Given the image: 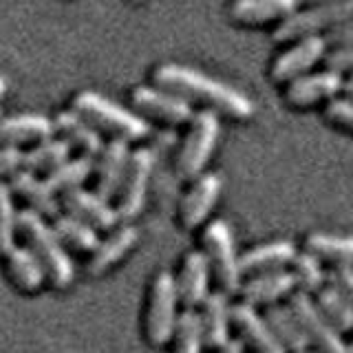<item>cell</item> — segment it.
Wrapping results in <instances>:
<instances>
[{"label": "cell", "mask_w": 353, "mask_h": 353, "mask_svg": "<svg viewBox=\"0 0 353 353\" xmlns=\"http://www.w3.org/2000/svg\"><path fill=\"white\" fill-rule=\"evenodd\" d=\"M53 230L60 236L64 245H69L77 252H93L99 245L97 230L84 223L82 219L73 214H58L53 219Z\"/></svg>", "instance_id": "29"}, {"label": "cell", "mask_w": 353, "mask_h": 353, "mask_svg": "<svg viewBox=\"0 0 353 353\" xmlns=\"http://www.w3.org/2000/svg\"><path fill=\"white\" fill-rule=\"evenodd\" d=\"M75 113H80L84 119L91 121L93 126L110 132L117 139L124 141H139L150 132V126L146 119L130 113V110L121 108L119 104L110 102V99L97 95L93 91H82L73 99Z\"/></svg>", "instance_id": "3"}, {"label": "cell", "mask_w": 353, "mask_h": 353, "mask_svg": "<svg viewBox=\"0 0 353 353\" xmlns=\"http://www.w3.org/2000/svg\"><path fill=\"white\" fill-rule=\"evenodd\" d=\"M152 77L154 84L163 91H170L183 99H196L212 108L214 113H223L232 119H250L254 115V104L248 95L201 71L179 64H163Z\"/></svg>", "instance_id": "1"}, {"label": "cell", "mask_w": 353, "mask_h": 353, "mask_svg": "<svg viewBox=\"0 0 353 353\" xmlns=\"http://www.w3.org/2000/svg\"><path fill=\"white\" fill-rule=\"evenodd\" d=\"M342 93H345L347 99H351V102H353V77H347V80H345V86H342Z\"/></svg>", "instance_id": "42"}, {"label": "cell", "mask_w": 353, "mask_h": 353, "mask_svg": "<svg viewBox=\"0 0 353 353\" xmlns=\"http://www.w3.org/2000/svg\"><path fill=\"white\" fill-rule=\"evenodd\" d=\"M347 349H349V353H353V338H351V342L347 345Z\"/></svg>", "instance_id": "46"}, {"label": "cell", "mask_w": 353, "mask_h": 353, "mask_svg": "<svg viewBox=\"0 0 353 353\" xmlns=\"http://www.w3.org/2000/svg\"><path fill=\"white\" fill-rule=\"evenodd\" d=\"M176 318H179V294H176V283L170 272H159L154 276L148 294L146 305V338L150 345L163 347L172 340Z\"/></svg>", "instance_id": "5"}, {"label": "cell", "mask_w": 353, "mask_h": 353, "mask_svg": "<svg viewBox=\"0 0 353 353\" xmlns=\"http://www.w3.org/2000/svg\"><path fill=\"white\" fill-rule=\"evenodd\" d=\"M71 154V146L64 139H44L38 141L31 150L25 152V170L29 172H51L64 163Z\"/></svg>", "instance_id": "31"}, {"label": "cell", "mask_w": 353, "mask_h": 353, "mask_svg": "<svg viewBox=\"0 0 353 353\" xmlns=\"http://www.w3.org/2000/svg\"><path fill=\"white\" fill-rule=\"evenodd\" d=\"M201 325L205 334V347L219 349L230 340V327H232V305L230 298L223 292H210V296L201 305Z\"/></svg>", "instance_id": "22"}, {"label": "cell", "mask_w": 353, "mask_h": 353, "mask_svg": "<svg viewBox=\"0 0 353 353\" xmlns=\"http://www.w3.org/2000/svg\"><path fill=\"white\" fill-rule=\"evenodd\" d=\"M55 124L44 115H14L0 119V143L20 146V143H38L53 137Z\"/></svg>", "instance_id": "25"}, {"label": "cell", "mask_w": 353, "mask_h": 353, "mask_svg": "<svg viewBox=\"0 0 353 353\" xmlns=\"http://www.w3.org/2000/svg\"><path fill=\"white\" fill-rule=\"evenodd\" d=\"M305 250L312 252L320 261H329L331 265H353V236L347 234H325L316 232L305 241Z\"/></svg>", "instance_id": "28"}, {"label": "cell", "mask_w": 353, "mask_h": 353, "mask_svg": "<svg viewBox=\"0 0 353 353\" xmlns=\"http://www.w3.org/2000/svg\"><path fill=\"white\" fill-rule=\"evenodd\" d=\"M216 353H245V345H243L241 340H236V338H230L223 347H219V349H214Z\"/></svg>", "instance_id": "41"}, {"label": "cell", "mask_w": 353, "mask_h": 353, "mask_svg": "<svg viewBox=\"0 0 353 353\" xmlns=\"http://www.w3.org/2000/svg\"><path fill=\"white\" fill-rule=\"evenodd\" d=\"M203 254L210 263V270L219 285V290L232 296L239 294L241 283H243V272H241V256L236 252L234 234L228 221H212L203 230Z\"/></svg>", "instance_id": "4"}, {"label": "cell", "mask_w": 353, "mask_h": 353, "mask_svg": "<svg viewBox=\"0 0 353 353\" xmlns=\"http://www.w3.org/2000/svg\"><path fill=\"white\" fill-rule=\"evenodd\" d=\"M221 124L214 110H201L190 121V130L183 139V146L176 157V172L181 179H196L203 174L205 163L210 161L219 141Z\"/></svg>", "instance_id": "7"}, {"label": "cell", "mask_w": 353, "mask_h": 353, "mask_svg": "<svg viewBox=\"0 0 353 353\" xmlns=\"http://www.w3.org/2000/svg\"><path fill=\"white\" fill-rule=\"evenodd\" d=\"M327 283L353 303V265H334L327 274Z\"/></svg>", "instance_id": "39"}, {"label": "cell", "mask_w": 353, "mask_h": 353, "mask_svg": "<svg viewBox=\"0 0 353 353\" xmlns=\"http://www.w3.org/2000/svg\"><path fill=\"white\" fill-rule=\"evenodd\" d=\"M325 117L338 128H345L353 132V102L347 97H336L331 99L325 108Z\"/></svg>", "instance_id": "36"}, {"label": "cell", "mask_w": 353, "mask_h": 353, "mask_svg": "<svg viewBox=\"0 0 353 353\" xmlns=\"http://www.w3.org/2000/svg\"><path fill=\"white\" fill-rule=\"evenodd\" d=\"M301 9V0H234L230 18L241 27H261L285 22Z\"/></svg>", "instance_id": "18"}, {"label": "cell", "mask_w": 353, "mask_h": 353, "mask_svg": "<svg viewBox=\"0 0 353 353\" xmlns=\"http://www.w3.org/2000/svg\"><path fill=\"white\" fill-rule=\"evenodd\" d=\"M221 190H223V179L219 174L214 172L199 174L181 201V210H179L181 225L185 230H194L201 225L210 216V212H212V208L216 205Z\"/></svg>", "instance_id": "15"}, {"label": "cell", "mask_w": 353, "mask_h": 353, "mask_svg": "<svg viewBox=\"0 0 353 353\" xmlns=\"http://www.w3.org/2000/svg\"><path fill=\"white\" fill-rule=\"evenodd\" d=\"M135 108L143 110L146 115H152L165 124L172 126H181L192 121L194 110L190 102L179 95H174L170 91H163V88H152V86H137L130 95Z\"/></svg>", "instance_id": "12"}, {"label": "cell", "mask_w": 353, "mask_h": 353, "mask_svg": "<svg viewBox=\"0 0 353 353\" xmlns=\"http://www.w3.org/2000/svg\"><path fill=\"white\" fill-rule=\"evenodd\" d=\"M62 205L69 210V214L82 219L95 230H113L117 225V210L97 192H88L82 188H75L62 194Z\"/></svg>", "instance_id": "19"}, {"label": "cell", "mask_w": 353, "mask_h": 353, "mask_svg": "<svg viewBox=\"0 0 353 353\" xmlns=\"http://www.w3.org/2000/svg\"><path fill=\"white\" fill-rule=\"evenodd\" d=\"M325 38L329 42V47L331 44H334V47H347V44H353V20L336 27L334 31H329Z\"/></svg>", "instance_id": "40"}, {"label": "cell", "mask_w": 353, "mask_h": 353, "mask_svg": "<svg viewBox=\"0 0 353 353\" xmlns=\"http://www.w3.org/2000/svg\"><path fill=\"white\" fill-rule=\"evenodd\" d=\"M331 3H338V0H301V5H307V7H318V5H331Z\"/></svg>", "instance_id": "43"}, {"label": "cell", "mask_w": 353, "mask_h": 353, "mask_svg": "<svg viewBox=\"0 0 353 353\" xmlns=\"http://www.w3.org/2000/svg\"><path fill=\"white\" fill-rule=\"evenodd\" d=\"M298 290L296 281L290 270H272V272H261L252 274L245 283H241V298L248 305H276L281 298H290Z\"/></svg>", "instance_id": "16"}, {"label": "cell", "mask_w": 353, "mask_h": 353, "mask_svg": "<svg viewBox=\"0 0 353 353\" xmlns=\"http://www.w3.org/2000/svg\"><path fill=\"white\" fill-rule=\"evenodd\" d=\"M18 232L25 236L27 248L42 263L47 279L60 290L69 287L75 279V268L64 250V243L55 234L53 225H49L42 214L27 208L18 212Z\"/></svg>", "instance_id": "2"}, {"label": "cell", "mask_w": 353, "mask_h": 353, "mask_svg": "<svg viewBox=\"0 0 353 353\" xmlns=\"http://www.w3.org/2000/svg\"><path fill=\"white\" fill-rule=\"evenodd\" d=\"M298 254L296 245L292 241H270L248 250L241 254V272L243 274H261V272H272V270H285V265H290L294 256Z\"/></svg>", "instance_id": "24"}, {"label": "cell", "mask_w": 353, "mask_h": 353, "mask_svg": "<svg viewBox=\"0 0 353 353\" xmlns=\"http://www.w3.org/2000/svg\"><path fill=\"white\" fill-rule=\"evenodd\" d=\"M0 119H3V108H0Z\"/></svg>", "instance_id": "48"}, {"label": "cell", "mask_w": 353, "mask_h": 353, "mask_svg": "<svg viewBox=\"0 0 353 353\" xmlns=\"http://www.w3.org/2000/svg\"><path fill=\"white\" fill-rule=\"evenodd\" d=\"M210 281H212V270H210L203 250L188 252L181 261L179 274L174 276L179 303L188 309L201 307L210 296Z\"/></svg>", "instance_id": "13"}, {"label": "cell", "mask_w": 353, "mask_h": 353, "mask_svg": "<svg viewBox=\"0 0 353 353\" xmlns=\"http://www.w3.org/2000/svg\"><path fill=\"white\" fill-rule=\"evenodd\" d=\"M152 165H154V157H152L150 150L137 148L135 152H130L124 179H121L119 190L115 194L117 196L115 210H117L119 221L135 219L143 210L148 183H150V174H152Z\"/></svg>", "instance_id": "9"}, {"label": "cell", "mask_w": 353, "mask_h": 353, "mask_svg": "<svg viewBox=\"0 0 353 353\" xmlns=\"http://www.w3.org/2000/svg\"><path fill=\"white\" fill-rule=\"evenodd\" d=\"M11 194H16L18 199H22L29 210L38 212L42 216H58L60 214V201L55 192L47 185L44 179H38L36 172L29 170H18L9 181Z\"/></svg>", "instance_id": "20"}, {"label": "cell", "mask_w": 353, "mask_h": 353, "mask_svg": "<svg viewBox=\"0 0 353 353\" xmlns=\"http://www.w3.org/2000/svg\"><path fill=\"white\" fill-rule=\"evenodd\" d=\"M130 3H141V0H130Z\"/></svg>", "instance_id": "47"}, {"label": "cell", "mask_w": 353, "mask_h": 353, "mask_svg": "<svg viewBox=\"0 0 353 353\" xmlns=\"http://www.w3.org/2000/svg\"><path fill=\"white\" fill-rule=\"evenodd\" d=\"M296 353H318L316 349H312V347H307V349H303V351H296Z\"/></svg>", "instance_id": "45"}, {"label": "cell", "mask_w": 353, "mask_h": 353, "mask_svg": "<svg viewBox=\"0 0 353 353\" xmlns=\"http://www.w3.org/2000/svg\"><path fill=\"white\" fill-rule=\"evenodd\" d=\"M353 20V0H338L331 5L298 9L292 18L281 22L274 31L276 42H294L307 36H320V31H334L336 27Z\"/></svg>", "instance_id": "6"}, {"label": "cell", "mask_w": 353, "mask_h": 353, "mask_svg": "<svg viewBox=\"0 0 353 353\" xmlns=\"http://www.w3.org/2000/svg\"><path fill=\"white\" fill-rule=\"evenodd\" d=\"M5 265L9 279L22 292H36L47 281V272H44L42 263L29 248L14 245L5 254Z\"/></svg>", "instance_id": "26"}, {"label": "cell", "mask_w": 353, "mask_h": 353, "mask_svg": "<svg viewBox=\"0 0 353 353\" xmlns=\"http://www.w3.org/2000/svg\"><path fill=\"white\" fill-rule=\"evenodd\" d=\"M20 168H25V152L18 146L3 143V146H0V179L14 176Z\"/></svg>", "instance_id": "38"}, {"label": "cell", "mask_w": 353, "mask_h": 353, "mask_svg": "<svg viewBox=\"0 0 353 353\" xmlns=\"http://www.w3.org/2000/svg\"><path fill=\"white\" fill-rule=\"evenodd\" d=\"M172 342H174V353H203L205 334H203L201 316H199L196 309L185 307L183 312H179Z\"/></svg>", "instance_id": "32"}, {"label": "cell", "mask_w": 353, "mask_h": 353, "mask_svg": "<svg viewBox=\"0 0 353 353\" xmlns=\"http://www.w3.org/2000/svg\"><path fill=\"white\" fill-rule=\"evenodd\" d=\"M99 161L95 163V192L102 199H113L119 190V183L124 179L126 165L130 159L128 141L113 137L104 143L102 152L97 154Z\"/></svg>", "instance_id": "17"}, {"label": "cell", "mask_w": 353, "mask_h": 353, "mask_svg": "<svg viewBox=\"0 0 353 353\" xmlns=\"http://www.w3.org/2000/svg\"><path fill=\"white\" fill-rule=\"evenodd\" d=\"M55 130L60 132L62 139L69 143L71 148H77L84 157L95 159L104 148L102 135L97 132V128L91 124L88 119H84L80 113H73V110H62L58 117L53 119Z\"/></svg>", "instance_id": "21"}, {"label": "cell", "mask_w": 353, "mask_h": 353, "mask_svg": "<svg viewBox=\"0 0 353 353\" xmlns=\"http://www.w3.org/2000/svg\"><path fill=\"white\" fill-rule=\"evenodd\" d=\"M327 69L334 71L338 75H349L353 77V44H347V47H336L334 51H329L325 55Z\"/></svg>", "instance_id": "37"}, {"label": "cell", "mask_w": 353, "mask_h": 353, "mask_svg": "<svg viewBox=\"0 0 353 353\" xmlns=\"http://www.w3.org/2000/svg\"><path fill=\"white\" fill-rule=\"evenodd\" d=\"M316 305L323 309V314L334 323V327L342 334L353 331V303L347 296H342L336 287L329 283L316 292Z\"/></svg>", "instance_id": "33"}, {"label": "cell", "mask_w": 353, "mask_h": 353, "mask_svg": "<svg viewBox=\"0 0 353 353\" xmlns=\"http://www.w3.org/2000/svg\"><path fill=\"white\" fill-rule=\"evenodd\" d=\"M137 241H139V230L135 225L117 228L113 234L99 243V245L91 252V259L86 263V272L93 276L108 272L113 265H117L132 248L137 245Z\"/></svg>", "instance_id": "23"}, {"label": "cell", "mask_w": 353, "mask_h": 353, "mask_svg": "<svg viewBox=\"0 0 353 353\" xmlns=\"http://www.w3.org/2000/svg\"><path fill=\"white\" fill-rule=\"evenodd\" d=\"M265 320L270 323L274 336L279 338L281 345L287 349V353H296V351H303L309 345V340L305 336V331L298 323V318L294 316V312L287 305H270L265 309Z\"/></svg>", "instance_id": "27"}, {"label": "cell", "mask_w": 353, "mask_h": 353, "mask_svg": "<svg viewBox=\"0 0 353 353\" xmlns=\"http://www.w3.org/2000/svg\"><path fill=\"white\" fill-rule=\"evenodd\" d=\"M232 327L239 331V340L254 353H287L279 338L274 336L270 323L254 305L243 301L232 305Z\"/></svg>", "instance_id": "10"}, {"label": "cell", "mask_w": 353, "mask_h": 353, "mask_svg": "<svg viewBox=\"0 0 353 353\" xmlns=\"http://www.w3.org/2000/svg\"><path fill=\"white\" fill-rule=\"evenodd\" d=\"M7 93V82H5V77L0 75V97H3Z\"/></svg>", "instance_id": "44"}, {"label": "cell", "mask_w": 353, "mask_h": 353, "mask_svg": "<svg viewBox=\"0 0 353 353\" xmlns=\"http://www.w3.org/2000/svg\"><path fill=\"white\" fill-rule=\"evenodd\" d=\"M290 272L294 276L298 290H303L307 294H316L320 287L327 285V274L323 270V261L307 250L296 254L294 261L290 263Z\"/></svg>", "instance_id": "34"}, {"label": "cell", "mask_w": 353, "mask_h": 353, "mask_svg": "<svg viewBox=\"0 0 353 353\" xmlns=\"http://www.w3.org/2000/svg\"><path fill=\"white\" fill-rule=\"evenodd\" d=\"M329 42L325 36H307L301 38L294 47L287 49L272 64L274 82H292L296 77L307 75V71L316 66L327 55Z\"/></svg>", "instance_id": "11"}, {"label": "cell", "mask_w": 353, "mask_h": 353, "mask_svg": "<svg viewBox=\"0 0 353 353\" xmlns=\"http://www.w3.org/2000/svg\"><path fill=\"white\" fill-rule=\"evenodd\" d=\"M16 232H18V212L11 199V188L0 183V256L16 245Z\"/></svg>", "instance_id": "35"}, {"label": "cell", "mask_w": 353, "mask_h": 353, "mask_svg": "<svg viewBox=\"0 0 353 353\" xmlns=\"http://www.w3.org/2000/svg\"><path fill=\"white\" fill-rule=\"evenodd\" d=\"M342 86H345V77L327 69V71L301 75V77H296V80H292L285 91V99L290 106L307 108L318 102H325V99L327 102L336 99L338 93H342Z\"/></svg>", "instance_id": "14"}, {"label": "cell", "mask_w": 353, "mask_h": 353, "mask_svg": "<svg viewBox=\"0 0 353 353\" xmlns=\"http://www.w3.org/2000/svg\"><path fill=\"white\" fill-rule=\"evenodd\" d=\"M95 170V163L91 157H75V159H66L64 163H60L58 168L51 170L47 174V185L55 194H64L69 190H75V188H80L88 176L93 174Z\"/></svg>", "instance_id": "30"}, {"label": "cell", "mask_w": 353, "mask_h": 353, "mask_svg": "<svg viewBox=\"0 0 353 353\" xmlns=\"http://www.w3.org/2000/svg\"><path fill=\"white\" fill-rule=\"evenodd\" d=\"M287 307L301 323L309 345H314L318 353H349L347 342L342 338V331L334 327V323L323 314V309L316 305L312 294L296 290L287 298Z\"/></svg>", "instance_id": "8"}]
</instances>
